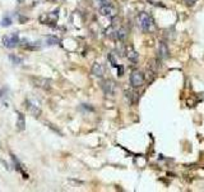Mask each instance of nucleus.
I'll return each instance as SVG.
<instances>
[{
	"label": "nucleus",
	"mask_w": 204,
	"mask_h": 192,
	"mask_svg": "<svg viewBox=\"0 0 204 192\" xmlns=\"http://www.w3.org/2000/svg\"><path fill=\"white\" fill-rule=\"evenodd\" d=\"M49 127L51 128V130H54V131H55L56 133H59V135H61V132H60V131H59V130H58V128H56L55 126H54V124H49Z\"/></svg>",
	"instance_id": "nucleus-19"
},
{
	"label": "nucleus",
	"mask_w": 204,
	"mask_h": 192,
	"mask_svg": "<svg viewBox=\"0 0 204 192\" xmlns=\"http://www.w3.org/2000/svg\"><path fill=\"white\" fill-rule=\"evenodd\" d=\"M10 25H12V19L8 18V17H5V18L2 21V26H3V27H9Z\"/></svg>",
	"instance_id": "nucleus-16"
},
{
	"label": "nucleus",
	"mask_w": 204,
	"mask_h": 192,
	"mask_svg": "<svg viewBox=\"0 0 204 192\" xmlns=\"http://www.w3.org/2000/svg\"><path fill=\"white\" fill-rule=\"evenodd\" d=\"M18 21H19L20 23H26L27 21H28V18H27V17H23V16H19V17H18Z\"/></svg>",
	"instance_id": "nucleus-17"
},
{
	"label": "nucleus",
	"mask_w": 204,
	"mask_h": 192,
	"mask_svg": "<svg viewBox=\"0 0 204 192\" xmlns=\"http://www.w3.org/2000/svg\"><path fill=\"white\" fill-rule=\"evenodd\" d=\"M98 2L102 4V5H107V4H111L110 0H98Z\"/></svg>",
	"instance_id": "nucleus-20"
},
{
	"label": "nucleus",
	"mask_w": 204,
	"mask_h": 192,
	"mask_svg": "<svg viewBox=\"0 0 204 192\" xmlns=\"http://www.w3.org/2000/svg\"><path fill=\"white\" fill-rule=\"evenodd\" d=\"M103 73H105V69H103V67L101 66L100 63H94L93 66H92V74H93V76L102 77Z\"/></svg>",
	"instance_id": "nucleus-9"
},
{
	"label": "nucleus",
	"mask_w": 204,
	"mask_h": 192,
	"mask_svg": "<svg viewBox=\"0 0 204 192\" xmlns=\"http://www.w3.org/2000/svg\"><path fill=\"white\" fill-rule=\"evenodd\" d=\"M0 96H2V90H0Z\"/></svg>",
	"instance_id": "nucleus-22"
},
{
	"label": "nucleus",
	"mask_w": 204,
	"mask_h": 192,
	"mask_svg": "<svg viewBox=\"0 0 204 192\" xmlns=\"http://www.w3.org/2000/svg\"><path fill=\"white\" fill-rule=\"evenodd\" d=\"M24 104H26V109H27L32 115H33V117H40V115H41L42 112H41V109L38 108L37 105H35L33 103H31L29 100H26Z\"/></svg>",
	"instance_id": "nucleus-6"
},
{
	"label": "nucleus",
	"mask_w": 204,
	"mask_h": 192,
	"mask_svg": "<svg viewBox=\"0 0 204 192\" xmlns=\"http://www.w3.org/2000/svg\"><path fill=\"white\" fill-rule=\"evenodd\" d=\"M18 3H24V0H17Z\"/></svg>",
	"instance_id": "nucleus-21"
},
{
	"label": "nucleus",
	"mask_w": 204,
	"mask_h": 192,
	"mask_svg": "<svg viewBox=\"0 0 204 192\" xmlns=\"http://www.w3.org/2000/svg\"><path fill=\"white\" fill-rule=\"evenodd\" d=\"M31 82L33 86L42 90H50L52 87V82L45 77H31Z\"/></svg>",
	"instance_id": "nucleus-2"
},
{
	"label": "nucleus",
	"mask_w": 204,
	"mask_h": 192,
	"mask_svg": "<svg viewBox=\"0 0 204 192\" xmlns=\"http://www.w3.org/2000/svg\"><path fill=\"white\" fill-rule=\"evenodd\" d=\"M100 13L105 17H114L115 16V8L111 4H107V5H102L100 9Z\"/></svg>",
	"instance_id": "nucleus-7"
},
{
	"label": "nucleus",
	"mask_w": 204,
	"mask_h": 192,
	"mask_svg": "<svg viewBox=\"0 0 204 192\" xmlns=\"http://www.w3.org/2000/svg\"><path fill=\"white\" fill-rule=\"evenodd\" d=\"M19 37L17 34H12V35H8V36H3L2 39V42L3 45L8 49H13L17 46V44H19Z\"/></svg>",
	"instance_id": "nucleus-4"
},
{
	"label": "nucleus",
	"mask_w": 204,
	"mask_h": 192,
	"mask_svg": "<svg viewBox=\"0 0 204 192\" xmlns=\"http://www.w3.org/2000/svg\"><path fill=\"white\" fill-rule=\"evenodd\" d=\"M17 130L18 131H24L26 130V118L22 113H18V119H17Z\"/></svg>",
	"instance_id": "nucleus-11"
},
{
	"label": "nucleus",
	"mask_w": 204,
	"mask_h": 192,
	"mask_svg": "<svg viewBox=\"0 0 204 192\" xmlns=\"http://www.w3.org/2000/svg\"><path fill=\"white\" fill-rule=\"evenodd\" d=\"M46 40H47V45H58L60 42V39L56 36H49Z\"/></svg>",
	"instance_id": "nucleus-13"
},
{
	"label": "nucleus",
	"mask_w": 204,
	"mask_h": 192,
	"mask_svg": "<svg viewBox=\"0 0 204 192\" xmlns=\"http://www.w3.org/2000/svg\"><path fill=\"white\" fill-rule=\"evenodd\" d=\"M9 59L12 60L14 64H20V63H22V59L18 58V57H15L14 54H10V55H9Z\"/></svg>",
	"instance_id": "nucleus-15"
},
{
	"label": "nucleus",
	"mask_w": 204,
	"mask_h": 192,
	"mask_svg": "<svg viewBox=\"0 0 204 192\" xmlns=\"http://www.w3.org/2000/svg\"><path fill=\"white\" fill-rule=\"evenodd\" d=\"M109 60H110V63H111V66L112 67H117V60H116V58L114 57V53H110L109 54Z\"/></svg>",
	"instance_id": "nucleus-14"
},
{
	"label": "nucleus",
	"mask_w": 204,
	"mask_h": 192,
	"mask_svg": "<svg viewBox=\"0 0 204 192\" xmlns=\"http://www.w3.org/2000/svg\"><path fill=\"white\" fill-rule=\"evenodd\" d=\"M185 4H188V5H194L195 3H197V0H182Z\"/></svg>",
	"instance_id": "nucleus-18"
},
{
	"label": "nucleus",
	"mask_w": 204,
	"mask_h": 192,
	"mask_svg": "<svg viewBox=\"0 0 204 192\" xmlns=\"http://www.w3.org/2000/svg\"><path fill=\"white\" fill-rule=\"evenodd\" d=\"M126 36H128V30H126V28L121 27V28H120L119 31H117V35H116L117 40H120V41H124V40L126 39Z\"/></svg>",
	"instance_id": "nucleus-12"
},
{
	"label": "nucleus",
	"mask_w": 204,
	"mask_h": 192,
	"mask_svg": "<svg viewBox=\"0 0 204 192\" xmlns=\"http://www.w3.org/2000/svg\"><path fill=\"white\" fill-rule=\"evenodd\" d=\"M101 87H102V90H103V92L106 94V95H114L115 94V91H116V86H115V82L112 81V80H105L103 82H102V85H101Z\"/></svg>",
	"instance_id": "nucleus-5"
},
{
	"label": "nucleus",
	"mask_w": 204,
	"mask_h": 192,
	"mask_svg": "<svg viewBox=\"0 0 204 192\" xmlns=\"http://www.w3.org/2000/svg\"><path fill=\"white\" fill-rule=\"evenodd\" d=\"M138 21H139V26H141V28L144 32H149L154 30V21L149 13H145V12L141 13L138 17Z\"/></svg>",
	"instance_id": "nucleus-1"
},
{
	"label": "nucleus",
	"mask_w": 204,
	"mask_h": 192,
	"mask_svg": "<svg viewBox=\"0 0 204 192\" xmlns=\"http://www.w3.org/2000/svg\"><path fill=\"white\" fill-rule=\"evenodd\" d=\"M126 58L130 60V62L135 63V62H138V53L132 46H128L126 48Z\"/></svg>",
	"instance_id": "nucleus-10"
},
{
	"label": "nucleus",
	"mask_w": 204,
	"mask_h": 192,
	"mask_svg": "<svg viewBox=\"0 0 204 192\" xmlns=\"http://www.w3.org/2000/svg\"><path fill=\"white\" fill-rule=\"evenodd\" d=\"M168 46L166 42H159V48H158V55L161 59H167L168 58Z\"/></svg>",
	"instance_id": "nucleus-8"
},
{
	"label": "nucleus",
	"mask_w": 204,
	"mask_h": 192,
	"mask_svg": "<svg viewBox=\"0 0 204 192\" xmlns=\"http://www.w3.org/2000/svg\"><path fill=\"white\" fill-rule=\"evenodd\" d=\"M129 81H130V85L133 87H141L142 85L144 83V74L141 71H133L130 77H129Z\"/></svg>",
	"instance_id": "nucleus-3"
}]
</instances>
